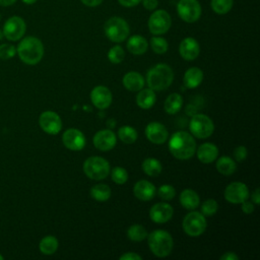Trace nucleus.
Masks as SVG:
<instances>
[{"instance_id":"obj_17","label":"nucleus","mask_w":260,"mask_h":260,"mask_svg":"<svg viewBox=\"0 0 260 260\" xmlns=\"http://www.w3.org/2000/svg\"><path fill=\"white\" fill-rule=\"evenodd\" d=\"M145 135L150 142L161 144L168 139L169 132L165 125L158 122H150L145 128Z\"/></svg>"},{"instance_id":"obj_18","label":"nucleus","mask_w":260,"mask_h":260,"mask_svg":"<svg viewBox=\"0 0 260 260\" xmlns=\"http://www.w3.org/2000/svg\"><path fill=\"white\" fill-rule=\"evenodd\" d=\"M174 213L173 207L169 203H156L149 210V217L153 222L165 223L169 221Z\"/></svg>"},{"instance_id":"obj_11","label":"nucleus","mask_w":260,"mask_h":260,"mask_svg":"<svg viewBox=\"0 0 260 260\" xmlns=\"http://www.w3.org/2000/svg\"><path fill=\"white\" fill-rule=\"evenodd\" d=\"M26 24L19 16L9 17L3 25V36L9 41H18L25 32Z\"/></svg>"},{"instance_id":"obj_41","label":"nucleus","mask_w":260,"mask_h":260,"mask_svg":"<svg viewBox=\"0 0 260 260\" xmlns=\"http://www.w3.org/2000/svg\"><path fill=\"white\" fill-rule=\"evenodd\" d=\"M247 155H248V150H247V148H246L245 146H243V145H240V146L236 147V149L234 150V156H235L236 160L239 161V162L245 160L246 157H247Z\"/></svg>"},{"instance_id":"obj_48","label":"nucleus","mask_w":260,"mask_h":260,"mask_svg":"<svg viewBox=\"0 0 260 260\" xmlns=\"http://www.w3.org/2000/svg\"><path fill=\"white\" fill-rule=\"evenodd\" d=\"M252 201L253 203H255L256 205H259L260 203V193H259V188L255 189V191L252 194Z\"/></svg>"},{"instance_id":"obj_2","label":"nucleus","mask_w":260,"mask_h":260,"mask_svg":"<svg viewBox=\"0 0 260 260\" xmlns=\"http://www.w3.org/2000/svg\"><path fill=\"white\" fill-rule=\"evenodd\" d=\"M16 53L23 63L27 65H36L44 56V46L38 38L31 36L26 37L18 44Z\"/></svg>"},{"instance_id":"obj_5","label":"nucleus","mask_w":260,"mask_h":260,"mask_svg":"<svg viewBox=\"0 0 260 260\" xmlns=\"http://www.w3.org/2000/svg\"><path fill=\"white\" fill-rule=\"evenodd\" d=\"M105 34L107 38L114 43H121L125 41L130 32L127 21L119 16H113L105 23Z\"/></svg>"},{"instance_id":"obj_4","label":"nucleus","mask_w":260,"mask_h":260,"mask_svg":"<svg viewBox=\"0 0 260 260\" xmlns=\"http://www.w3.org/2000/svg\"><path fill=\"white\" fill-rule=\"evenodd\" d=\"M148 237V246L152 254L157 257H167L171 254L174 246L172 236L164 230L153 231Z\"/></svg>"},{"instance_id":"obj_12","label":"nucleus","mask_w":260,"mask_h":260,"mask_svg":"<svg viewBox=\"0 0 260 260\" xmlns=\"http://www.w3.org/2000/svg\"><path fill=\"white\" fill-rule=\"evenodd\" d=\"M224 199L233 204L246 201L249 198V190L246 184L242 182H233L224 190Z\"/></svg>"},{"instance_id":"obj_23","label":"nucleus","mask_w":260,"mask_h":260,"mask_svg":"<svg viewBox=\"0 0 260 260\" xmlns=\"http://www.w3.org/2000/svg\"><path fill=\"white\" fill-rule=\"evenodd\" d=\"M203 80V71L198 67L189 68L184 74V84L188 88H195L201 84Z\"/></svg>"},{"instance_id":"obj_20","label":"nucleus","mask_w":260,"mask_h":260,"mask_svg":"<svg viewBox=\"0 0 260 260\" xmlns=\"http://www.w3.org/2000/svg\"><path fill=\"white\" fill-rule=\"evenodd\" d=\"M133 192L136 198L141 201H149L155 195V187L152 183L146 180H140L135 183Z\"/></svg>"},{"instance_id":"obj_46","label":"nucleus","mask_w":260,"mask_h":260,"mask_svg":"<svg viewBox=\"0 0 260 260\" xmlns=\"http://www.w3.org/2000/svg\"><path fill=\"white\" fill-rule=\"evenodd\" d=\"M220 260H239V256L234 252H226L220 257Z\"/></svg>"},{"instance_id":"obj_22","label":"nucleus","mask_w":260,"mask_h":260,"mask_svg":"<svg viewBox=\"0 0 260 260\" xmlns=\"http://www.w3.org/2000/svg\"><path fill=\"white\" fill-rule=\"evenodd\" d=\"M123 85L130 91H139L144 86V78L140 73L130 71L124 75Z\"/></svg>"},{"instance_id":"obj_16","label":"nucleus","mask_w":260,"mask_h":260,"mask_svg":"<svg viewBox=\"0 0 260 260\" xmlns=\"http://www.w3.org/2000/svg\"><path fill=\"white\" fill-rule=\"evenodd\" d=\"M112 92L104 85H98L93 87L90 92V100L93 106L100 110H104L110 107L112 103Z\"/></svg>"},{"instance_id":"obj_21","label":"nucleus","mask_w":260,"mask_h":260,"mask_svg":"<svg viewBox=\"0 0 260 260\" xmlns=\"http://www.w3.org/2000/svg\"><path fill=\"white\" fill-rule=\"evenodd\" d=\"M218 155V148L211 142L201 144L197 149V157L203 164H210L216 159Z\"/></svg>"},{"instance_id":"obj_50","label":"nucleus","mask_w":260,"mask_h":260,"mask_svg":"<svg viewBox=\"0 0 260 260\" xmlns=\"http://www.w3.org/2000/svg\"><path fill=\"white\" fill-rule=\"evenodd\" d=\"M22 2L25 3V4H27V5H31V4L36 3L37 0H22Z\"/></svg>"},{"instance_id":"obj_38","label":"nucleus","mask_w":260,"mask_h":260,"mask_svg":"<svg viewBox=\"0 0 260 260\" xmlns=\"http://www.w3.org/2000/svg\"><path fill=\"white\" fill-rule=\"evenodd\" d=\"M218 209V204L214 199H207L203 202L201 206V213L204 216H211L216 213Z\"/></svg>"},{"instance_id":"obj_33","label":"nucleus","mask_w":260,"mask_h":260,"mask_svg":"<svg viewBox=\"0 0 260 260\" xmlns=\"http://www.w3.org/2000/svg\"><path fill=\"white\" fill-rule=\"evenodd\" d=\"M147 232L141 224H133L127 231V237L134 242H141L147 237Z\"/></svg>"},{"instance_id":"obj_27","label":"nucleus","mask_w":260,"mask_h":260,"mask_svg":"<svg viewBox=\"0 0 260 260\" xmlns=\"http://www.w3.org/2000/svg\"><path fill=\"white\" fill-rule=\"evenodd\" d=\"M183 106V99L179 93H171L167 100L165 101V111L170 114V115H174L177 114L181 108Z\"/></svg>"},{"instance_id":"obj_28","label":"nucleus","mask_w":260,"mask_h":260,"mask_svg":"<svg viewBox=\"0 0 260 260\" xmlns=\"http://www.w3.org/2000/svg\"><path fill=\"white\" fill-rule=\"evenodd\" d=\"M236 169H237L236 161L229 156H221L216 161V170L218 171V173L224 176H230L234 174Z\"/></svg>"},{"instance_id":"obj_26","label":"nucleus","mask_w":260,"mask_h":260,"mask_svg":"<svg viewBox=\"0 0 260 260\" xmlns=\"http://www.w3.org/2000/svg\"><path fill=\"white\" fill-rule=\"evenodd\" d=\"M180 202L184 208L193 210L198 207L200 203V199L198 194L194 190L185 189L180 194Z\"/></svg>"},{"instance_id":"obj_40","label":"nucleus","mask_w":260,"mask_h":260,"mask_svg":"<svg viewBox=\"0 0 260 260\" xmlns=\"http://www.w3.org/2000/svg\"><path fill=\"white\" fill-rule=\"evenodd\" d=\"M16 48L10 44H2L0 45V59L8 60L15 56Z\"/></svg>"},{"instance_id":"obj_47","label":"nucleus","mask_w":260,"mask_h":260,"mask_svg":"<svg viewBox=\"0 0 260 260\" xmlns=\"http://www.w3.org/2000/svg\"><path fill=\"white\" fill-rule=\"evenodd\" d=\"M81 3H83L85 6H88V7H95V6H99L103 0H80Z\"/></svg>"},{"instance_id":"obj_3","label":"nucleus","mask_w":260,"mask_h":260,"mask_svg":"<svg viewBox=\"0 0 260 260\" xmlns=\"http://www.w3.org/2000/svg\"><path fill=\"white\" fill-rule=\"evenodd\" d=\"M173 69L165 63H159L150 68L146 75V82L149 88L154 91L167 89L173 82Z\"/></svg>"},{"instance_id":"obj_49","label":"nucleus","mask_w":260,"mask_h":260,"mask_svg":"<svg viewBox=\"0 0 260 260\" xmlns=\"http://www.w3.org/2000/svg\"><path fill=\"white\" fill-rule=\"evenodd\" d=\"M16 0H0V5L1 6H10L14 4Z\"/></svg>"},{"instance_id":"obj_24","label":"nucleus","mask_w":260,"mask_h":260,"mask_svg":"<svg viewBox=\"0 0 260 260\" xmlns=\"http://www.w3.org/2000/svg\"><path fill=\"white\" fill-rule=\"evenodd\" d=\"M148 47L145 38L139 35H134L129 38L127 42V49L133 55H142L146 52Z\"/></svg>"},{"instance_id":"obj_14","label":"nucleus","mask_w":260,"mask_h":260,"mask_svg":"<svg viewBox=\"0 0 260 260\" xmlns=\"http://www.w3.org/2000/svg\"><path fill=\"white\" fill-rule=\"evenodd\" d=\"M62 141L66 148L74 151L81 150L86 143L84 134L76 128L67 129L62 135Z\"/></svg>"},{"instance_id":"obj_32","label":"nucleus","mask_w":260,"mask_h":260,"mask_svg":"<svg viewBox=\"0 0 260 260\" xmlns=\"http://www.w3.org/2000/svg\"><path fill=\"white\" fill-rule=\"evenodd\" d=\"M118 136L121 141L127 144H131L137 139V131L131 126H123L118 131Z\"/></svg>"},{"instance_id":"obj_51","label":"nucleus","mask_w":260,"mask_h":260,"mask_svg":"<svg viewBox=\"0 0 260 260\" xmlns=\"http://www.w3.org/2000/svg\"><path fill=\"white\" fill-rule=\"evenodd\" d=\"M2 259H3V256L0 254V260H2Z\"/></svg>"},{"instance_id":"obj_39","label":"nucleus","mask_w":260,"mask_h":260,"mask_svg":"<svg viewBox=\"0 0 260 260\" xmlns=\"http://www.w3.org/2000/svg\"><path fill=\"white\" fill-rule=\"evenodd\" d=\"M157 194L164 200H171V199H173L175 197L176 190H175V188L173 186L165 184V185H161L158 188Z\"/></svg>"},{"instance_id":"obj_6","label":"nucleus","mask_w":260,"mask_h":260,"mask_svg":"<svg viewBox=\"0 0 260 260\" xmlns=\"http://www.w3.org/2000/svg\"><path fill=\"white\" fill-rule=\"evenodd\" d=\"M83 172L91 180H103L110 173V165L101 156H90L83 162Z\"/></svg>"},{"instance_id":"obj_8","label":"nucleus","mask_w":260,"mask_h":260,"mask_svg":"<svg viewBox=\"0 0 260 260\" xmlns=\"http://www.w3.org/2000/svg\"><path fill=\"white\" fill-rule=\"evenodd\" d=\"M207 226L206 219L201 212L191 211L183 219V230L190 237H199Z\"/></svg>"},{"instance_id":"obj_37","label":"nucleus","mask_w":260,"mask_h":260,"mask_svg":"<svg viewBox=\"0 0 260 260\" xmlns=\"http://www.w3.org/2000/svg\"><path fill=\"white\" fill-rule=\"evenodd\" d=\"M111 177H112L113 182H115L116 184L122 185V184L127 182V180H128V173H127V171L124 168L116 167V168H114L112 170Z\"/></svg>"},{"instance_id":"obj_19","label":"nucleus","mask_w":260,"mask_h":260,"mask_svg":"<svg viewBox=\"0 0 260 260\" xmlns=\"http://www.w3.org/2000/svg\"><path fill=\"white\" fill-rule=\"evenodd\" d=\"M200 52V47L198 42L191 38H185L179 46V53L181 55V57L187 61H192L194 59H196L199 55Z\"/></svg>"},{"instance_id":"obj_35","label":"nucleus","mask_w":260,"mask_h":260,"mask_svg":"<svg viewBox=\"0 0 260 260\" xmlns=\"http://www.w3.org/2000/svg\"><path fill=\"white\" fill-rule=\"evenodd\" d=\"M150 46L154 53L156 54H164L168 51L169 45L166 39L160 37H152L150 39Z\"/></svg>"},{"instance_id":"obj_42","label":"nucleus","mask_w":260,"mask_h":260,"mask_svg":"<svg viewBox=\"0 0 260 260\" xmlns=\"http://www.w3.org/2000/svg\"><path fill=\"white\" fill-rule=\"evenodd\" d=\"M121 260H142V257L134 252H128L120 256Z\"/></svg>"},{"instance_id":"obj_34","label":"nucleus","mask_w":260,"mask_h":260,"mask_svg":"<svg viewBox=\"0 0 260 260\" xmlns=\"http://www.w3.org/2000/svg\"><path fill=\"white\" fill-rule=\"evenodd\" d=\"M234 0H211L210 6L216 14H226L233 7Z\"/></svg>"},{"instance_id":"obj_31","label":"nucleus","mask_w":260,"mask_h":260,"mask_svg":"<svg viewBox=\"0 0 260 260\" xmlns=\"http://www.w3.org/2000/svg\"><path fill=\"white\" fill-rule=\"evenodd\" d=\"M111 189L106 184L94 185L90 189V196L96 201H107L111 197Z\"/></svg>"},{"instance_id":"obj_7","label":"nucleus","mask_w":260,"mask_h":260,"mask_svg":"<svg viewBox=\"0 0 260 260\" xmlns=\"http://www.w3.org/2000/svg\"><path fill=\"white\" fill-rule=\"evenodd\" d=\"M189 129L193 136L199 139H204L213 133L214 125L208 116L203 114H195L190 121Z\"/></svg>"},{"instance_id":"obj_25","label":"nucleus","mask_w":260,"mask_h":260,"mask_svg":"<svg viewBox=\"0 0 260 260\" xmlns=\"http://www.w3.org/2000/svg\"><path fill=\"white\" fill-rule=\"evenodd\" d=\"M155 93L154 90H152L151 88H141L136 96V104L139 108L147 110L153 107V105L155 104Z\"/></svg>"},{"instance_id":"obj_52","label":"nucleus","mask_w":260,"mask_h":260,"mask_svg":"<svg viewBox=\"0 0 260 260\" xmlns=\"http://www.w3.org/2000/svg\"><path fill=\"white\" fill-rule=\"evenodd\" d=\"M0 18H1V16H0Z\"/></svg>"},{"instance_id":"obj_29","label":"nucleus","mask_w":260,"mask_h":260,"mask_svg":"<svg viewBox=\"0 0 260 260\" xmlns=\"http://www.w3.org/2000/svg\"><path fill=\"white\" fill-rule=\"evenodd\" d=\"M142 170L146 175L150 177H157L162 171V166L158 159L148 157L143 160Z\"/></svg>"},{"instance_id":"obj_15","label":"nucleus","mask_w":260,"mask_h":260,"mask_svg":"<svg viewBox=\"0 0 260 260\" xmlns=\"http://www.w3.org/2000/svg\"><path fill=\"white\" fill-rule=\"evenodd\" d=\"M93 145L102 150V151H108L115 147L117 138L115 133L112 130L109 129H103L98 131L93 136Z\"/></svg>"},{"instance_id":"obj_9","label":"nucleus","mask_w":260,"mask_h":260,"mask_svg":"<svg viewBox=\"0 0 260 260\" xmlns=\"http://www.w3.org/2000/svg\"><path fill=\"white\" fill-rule=\"evenodd\" d=\"M172 25V18L169 12L164 9L155 10L148 18V28L152 35L166 34Z\"/></svg>"},{"instance_id":"obj_44","label":"nucleus","mask_w":260,"mask_h":260,"mask_svg":"<svg viewBox=\"0 0 260 260\" xmlns=\"http://www.w3.org/2000/svg\"><path fill=\"white\" fill-rule=\"evenodd\" d=\"M241 204H242L241 208H242V210H243L244 213L250 214V213H252V212L254 211V205H253L252 202H249V201L246 200V201L242 202Z\"/></svg>"},{"instance_id":"obj_13","label":"nucleus","mask_w":260,"mask_h":260,"mask_svg":"<svg viewBox=\"0 0 260 260\" xmlns=\"http://www.w3.org/2000/svg\"><path fill=\"white\" fill-rule=\"evenodd\" d=\"M39 124L48 134H58L62 129V121L59 115L53 111H45L40 115Z\"/></svg>"},{"instance_id":"obj_30","label":"nucleus","mask_w":260,"mask_h":260,"mask_svg":"<svg viewBox=\"0 0 260 260\" xmlns=\"http://www.w3.org/2000/svg\"><path fill=\"white\" fill-rule=\"evenodd\" d=\"M39 248L43 254L52 255L58 249V240L54 236H46L41 240Z\"/></svg>"},{"instance_id":"obj_1","label":"nucleus","mask_w":260,"mask_h":260,"mask_svg":"<svg viewBox=\"0 0 260 260\" xmlns=\"http://www.w3.org/2000/svg\"><path fill=\"white\" fill-rule=\"evenodd\" d=\"M169 150L176 158L188 159L196 151V141L188 132L178 131L169 140Z\"/></svg>"},{"instance_id":"obj_10","label":"nucleus","mask_w":260,"mask_h":260,"mask_svg":"<svg viewBox=\"0 0 260 260\" xmlns=\"http://www.w3.org/2000/svg\"><path fill=\"white\" fill-rule=\"evenodd\" d=\"M177 12L182 20L192 23L200 18L201 5L198 0H180L177 3Z\"/></svg>"},{"instance_id":"obj_43","label":"nucleus","mask_w":260,"mask_h":260,"mask_svg":"<svg viewBox=\"0 0 260 260\" xmlns=\"http://www.w3.org/2000/svg\"><path fill=\"white\" fill-rule=\"evenodd\" d=\"M141 1H142L143 7L147 10H154L158 5L157 0H141Z\"/></svg>"},{"instance_id":"obj_45","label":"nucleus","mask_w":260,"mask_h":260,"mask_svg":"<svg viewBox=\"0 0 260 260\" xmlns=\"http://www.w3.org/2000/svg\"><path fill=\"white\" fill-rule=\"evenodd\" d=\"M118 2L124 7H134L138 5L141 0H118Z\"/></svg>"},{"instance_id":"obj_36","label":"nucleus","mask_w":260,"mask_h":260,"mask_svg":"<svg viewBox=\"0 0 260 260\" xmlns=\"http://www.w3.org/2000/svg\"><path fill=\"white\" fill-rule=\"evenodd\" d=\"M125 52L121 46H114L108 52V58L111 63L119 64L124 60Z\"/></svg>"}]
</instances>
